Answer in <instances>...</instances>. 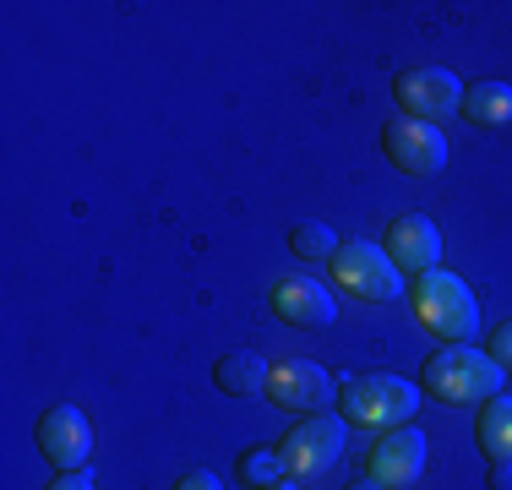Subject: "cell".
Here are the masks:
<instances>
[{
    "label": "cell",
    "mask_w": 512,
    "mask_h": 490,
    "mask_svg": "<svg viewBox=\"0 0 512 490\" xmlns=\"http://www.w3.org/2000/svg\"><path fill=\"white\" fill-rule=\"evenodd\" d=\"M502 382H507V371L491 360V349H474V343H442L425 360V392L436 403H447V409L502 398Z\"/></svg>",
    "instance_id": "1"
},
{
    "label": "cell",
    "mask_w": 512,
    "mask_h": 490,
    "mask_svg": "<svg viewBox=\"0 0 512 490\" xmlns=\"http://www.w3.org/2000/svg\"><path fill=\"white\" fill-rule=\"evenodd\" d=\"M414 316H420L425 333L442 343H474V333H480V300H474V289L458 273H442V267L414 278Z\"/></svg>",
    "instance_id": "2"
},
{
    "label": "cell",
    "mask_w": 512,
    "mask_h": 490,
    "mask_svg": "<svg viewBox=\"0 0 512 490\" xmlns=\"http://www.w3.org/2000/svg\"><path fill=\"white\" fill-rule=\"evenodd\" d=\"M420 409V387L404 382V376H344L338 382V414L349 425H371V431H398V425L414 420Z\"/></svg>",
    "instance_id": "3"
},
{
    "label": "cell",
    "mask_w": 512,
    "mask_h": 490,
    "mask_svg": "<svg viewBox=\"0 0 512 490\" xmlns=\"http://www.w3.org/2000/svg\"><path fill=\"white\" fill-rule=\"evenodd\" d=\"M349 447V431L338 414H306V420L295 425L284 441H278V458H284V480H316V474H327L338 458H344Z\"/></svg>",
    "instance_id": "4"
},
{
    "label": "cell",
    "mask_w": 512,
    "mask_h": 490,
    "mask_svg": "<svg viewBox=\"0 0 512 490\" xmlns=\"http://www.w3.org/2000/svg\"><path fill=\"white\" fill-rule=\"evenodd\" d=\"M327 267H333L338 289L355 294V300H398L404 294V273L376 240H344Z\"/></svg>",
    "instance_id": "5"
},
{
    "label": "cell",
    "mask_w": 512,
    "mask_h": 490,
    "mask_svg": "<svg viewBox=\"0 0 512 490\" xmlns=\"http://www.w3.org/2000/svg\"><path fill=\"white\" fill-rule=\"evenodd\" d=\"M393 98L404 104L409 120L436 126V120H447V115H458V109H463V82L447 66H409V71H398Z\"/></svg>",
    "instance_id": "6"
},
{
    "label": "cell",
    "mask_w": 512,
    "mask_h": 490,
    "mask_svg": "<svg viewBox=\"0 0 512 490\" xmlns=\"http://www.w3.org/2000/svg\"><path fill=\"white\" fill-rule=\"evenodd\" d=\"M333 376L311 360H273L267 371V403L273 409H289V414H322L333 403Z\"/></svg>",
    "instance_id": "7"
},
{
    "label": "cell",
    "mask_w": 512,
    "mask_h": 490,
    "mask_svg": "<svg viewBox=\"0 0 512 490\" xmlns=\"http://www.w3.org/2000/svg\"><path fill=\"white\" fill-rule=\"evenodd\" d=\"M39 452L55 463L60 474L82 469V463H88V452H93L88 414H82L77 403H55V409H44L39 414Z\"/></svg>",
    "instance_id": "8"
},
{
    "label": "cell",
    "mask_w": 512,
    "mask_h": 490,
    "mask_svg": "<svg viewBox=\"0 0 512 490\" xmlns=\"http://www.w3.org/2000/svg\"><path fill=\"white\" fill-rule=\"evenodd\" d=\"M425 447H431V441H425V431H414V425L382 431V441H376L371 458H365V474L387 490H404L425 474Z\"/></svg>",
    "instance_id": "9"
},
{
    "label": "cell",
    "mask_w": 512,
    "mask_h": 490,
    "mask_svg": "<svg viewBox=\"0 0 512 490\" xmlns=\"http://www.w3.org/2000/svg\"><path fill=\"white\" fill-rule=\"evenodd\" d=\"M382 147L404 175H442L447 169V137L436 126H425V120H409V115L393 120L382 131Z\"/></svg>",
    "instance_id": "10"
},
{
    "label": "cell",
    "mask_w": 512,
    "mask_h": 490,
    "mask_svg": "<svg viewBox=\"0 0 512 490\" xmlns=\"http://www.w3.org/2000/svg\"><path fill=\"white\" fill-rule=\"evenodd\" d=\"M273 316L289 327H311V333H322V327H333V289L322 284V278L311 273H289L273 284Z\"/></svg>",
    "instance_id": "11"
},
{
    "label": "cell",
    "mask_w": 512,
    "mask_h": 490,
    "mask_svg": "<svg viewBox=\"0 0 512 490\" xmlns=\"http://www.w3.org/2000/svg\"><path fill=\"white\" fill-rule=\"evenodd\" d=\"M387 256L398 262V273H431V267H442V229L425 213H404L387 229Z\"/></svg>",
    "instance_id": "12"
},
{
    "label": "cell",
    "mask_w": 512,
    "mask_h": 490,
    "mask_svg": "<svg viewBox=\"0 0 512 490\" xmlns=\"http://www.w3.org/2000/svg\"><path fill=\"white\" fill-rule=\"evenodd\" d=\"M267 371H273V365H267L262 354L235 349L213 365V387L224 392V398H256V392H267Z\"/></svg>",
    "instance_id": "13"
},
{
    "label": "cell",
    "mask_w": 512,
    "mask_h": 490,
    "mask_svg": "<svg viewBox=\"0 0 512 490\" xmlns=\"http://www.w3.org/2000/svg\"><path fill=\"white\" fill-rule=\"evenodd\" d=\"M463 115H469L474 126H507L512 120V82H469Z\"/></svg>",
    "instance_id": "14"
},
{
    "label": "cell",
    "mask_w": 512,
    "mask_h": 490,
    "mask_svg": "<svg viewBox=\"0 0 512 490\" xmlns=\"http://www.w3.org/2000/svg\"><path fill=\"white\" fill-rule=\"evenodd\" d=\"M474 431H480V447L491 452V463H512V398L507 392L485 403Z\"/></svg>",
    "instance_id": "15"
},
{
    "label": "cell",
    "mask_w": 512,
    "mask_h": 490,
    "mask_svg": "<svg viewBox=\"0 0 512 490\" xmlns=\"http://www.w3.org/2000/svg\"><path fill=\"white\" fill-rule=\"evenodd\" d=\"M338 245H344V240H338V229L316 224V218H306V224L289 229V251H295L300 262H333Z\"/></svg>",
    "instance_id": "16"
},
{
    "label": "cell",
    "mask_w": 512,
    "mask_h": 490,
    "mask_svg": "<svg viewBox=\"0 0 512 490\" xmlns=\"http://www.w3.org/2000/svg\"><path fill=\"white\" fill-rule=\"evenodd\" d=\"M240 480L251 490H267L284 480V458H278V447H251L246 458H240Z\"/></svg>",
    "instance_id": "17"
},
{
    "label": "cell",
    "mask_w": 512,
    "mask_h": 490,
    "mask_svg": "<svg viewBox=\"0 0 512 490\" xmlns=\"http://www.w3.org/2000/svg\"><path fill=\"white\" fill-rule=\"evenodd\" d=\"M491 360L502 365V371H512V322H502L491 333Z\"/></svg>",
    "instance_id": "18"
},
{
    "label": "cell",
    "mask_w": 512,
    "mask_h": 490,
    "mask_svg": "<svg viewBox=\"0 0 512 490\" xmlns=\"http://www.w3.org/2000/svg\"><path fill=\"white\" fill-rule=\"evenodd\" d=\"M175 490H224V485H218V474L191 469V474H180V485H175Z\"/></svg>",
    "instance_id": "19"
},
{
    "label": "cell",
    "mask_w": 512,
    "mask_h": 490,
    "mask_svg": "<svg viewBox=\"0 0 512 490\" xmlns=\"http://www.w3.org/2000/svg\"><path fill=\"white\" fill-rule=\"evenodd\" d=\"M50 490H99V485L88 480V469H71V474H60V480H55Z\"/></svg>",
    "instance_id": "20"
},
{
    "label": "cell",
    "mask_w": 512,
    "mask_h": 490,
    "mask_svg": "<svg viewBox=\"0 0 512 490\" xmlns=\"http://www.w3.org/2000/svg\"><path fill=\"white\" fill-rule=\"evenodd\" d=\"M491 490H512V463H491Z\"/></svg>",
    "instance_id": "21"
},
{
    "label": "cell",
    "mask_w": 512,
    "mask_h": 490,
    "mask_svg": "<svg viewBox=\"0 0 512 490\" xmlns=\"http://www.w3.org/2000/svg\"><path fill=\"white\" fill-rule=\"evenodd\" d=\"M344 490H387V485H376L371 474H365V480H355V485H344Z\"/></svg>",
    "instance_id": "22"
},
{
    "label": "cell",
    "mask_w": 512,
    "mask_h": 490,
    "mask_svg": "<svg viewBox=\"0 0 512 490\" xmlns=\"http://www.w3.org/2000/svg\"><path fill=\"white\" fill-rule=\"evenodd\" d=\"M267 490H300L295 480H278V485H267Z\"/></svg>",
    "instance_id": "23"
}]
</instances>
